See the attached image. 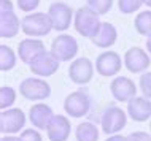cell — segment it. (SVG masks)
I'll return each instance as SVG.
<instances>
[{
    "label": "cell",
    "instance_id": "7a4b0ae2",
    "mask_svg": "<svg viewBox=\"0 0 151 141\" xmlns=\"http://www.w3.org/2000/svg\"><path fill=\"white\" fill-rule=\"evenodd\" d=\"M21 30L29 37H45L54 29H52L50 14L37 11V13H30L22 18Z\"/></svg>",
    "mask_w": 151,
    "mask_h": 141
},
{
    "label": "cell",
    "instance_id": "5bb4252c",
    "mask_svg": "<svg viewBox=\"0 0 151 141\" xmlns=\"http://www.w3.org/2000/svg\"><path fill=\"white\" fill-rule=\"evenodd\" d=\"M72 133V124L68 118L62 114H54L46 127V135L50 141H67Z\"/></svg>",
    "mask_w": 151,
    "mask_h": 141
},
{
    "label": "cell",
    "instance_id": "ffe728a7",
    "mask_svg": "<svg viewBox=\"0 0 151 141\" xmlns=\"http://www.w3.org/2000/svg\"><path fill=\"white\" fill-rule=\"evenodd\" d=\"M76 141H97L99 140V130L92 122H81L75 130Z\"/></svg>",
    "mask_w": 151,
    "mask_h": 141
},
{
    "label": "cell",
    "instance_id": "484cf974",
    "mask_svg": "<svg viewBox=\"0 0 151 141\" xmlns=\"http://www.w3.org/2000/svg\"><path fill=\"white\" fill-rule=\"evenodd\" d=\"M138 86H140V90H142V94H143V97L151 100V71L142 73Z\"/></svg>",
    "mask_w": 151,
    "mask_h": 141
},
{
    "label": "cell",
    "instance_id": "44dd1931",
    "mask_svg": "<svg viewBox=\"0 0 151 141\" xmlns=\"http://www.w3.org/2000/svg\"><path fill=\"white\" fill-rule=\"evenodd\" d=\"M134 26H135V30L143 37H151V10L142 11L135 16L134 19Z\"/></svg>",
    "mask_w": 151,
    "mask_h": 141
},
{
    "label": "cell",
    "instance_id": "4316f807",
    "mask_svg": "<svg viewBox=\"0 0 151 141\" xmlns=\"http://www.w3.org/2000/svg\"><path fill=\"white\" fill-rule=\"evenodd\" d=\"M16 3H18V8L21 11L30 14L32 11L40 5V0H16Z\"/></svg>",
    "mask_w": 151,
    "mask_h": 141
},
{
    "label": "cell",
    "instance_id": "7c38bea8",
    "mask_svg": "<svg viewBox=\"0 0 151 141\" xmlns=\"http://www.w3.org/2000/svg\"><path fill=\"white\" fill-rule=\"evenodd\" d=\"M94 68L96 67L92 65V62L88 57H78L68 67V76H70L72 83L78 84V86H84L92 79Z\"/></svg>",
    "mask_w": 151,
    "mask_h": 141
},
{
    "label": "cell",
    "instance_id": "d6a6232c",
    "mask_svg": "<svg viewBox=\"0 0 151 141\" xmlns=\"http://www.w3.org/2000/svg\"><path fill=\"white\" fill-rule=\"evenodd\" d=\"M146 51H148V54H151V37L146 38Z\"/></svg>",
    "mask_w": 151,
    "mask_h": 141
},
{
    "label": "cell",
    "instance_id": "603a6c76",
    "mask_svg": "<svg viewBox=\"0 0 151 141\" xmlns=\"http://www.w3.org/2000/svg\"><path fill=\"white\" fill-rule=\"evenodd\" d=\"M14 102H16V92L13 87L8 86L0 87V108H2V111L11 108V105H14Z\"/></svg>",
    "mask_w": 151,
    "mask_h": 141
},
{
    "label": "cell",
    "instance_id": "9c48e42d",
    "mask_svg": "<svg viewBox=\"0 0 151 141\" xmlns=\"http://www.w3.org/2000/svg\"><path fill=\"white\" fill-rule=\"evenodd\" d=\"M59 60L51 54V52L45 51L42 54H38L37 57L29 63L30 71L38 78H50L59 70Z\"/></svg>",
    "mask_w": 151,
    "mask_h": 141
},
{
    "label": "cell",
    "instance_id": "6da1fadb",
    "mask_svg": "<svg viewBox=\"0 0 151 141\" xmlns=\"http://www.w3.org/2000/svg\"><path fill=\"white\" fill-rule=\"evenodd\" d=\"M100 19L96 11H92L89 6H81L75 11V18H73V27L81 37L84 38H94L100 27Z\"/></svg>",
    "mask_w": 151,
    "mask_h": 141
},
{
    "label": "cell",
    "instance_id": "cb8c5ba5",
    "mask_svg": "<svg viewBox=\"0 0 151 141\" xmlns=\"http://www.w3.org/2000/svg\"><path fill=\"white\" fill-rule=\"evenodd\" d=\"M88 6L99 16H104L111 10L113 0H88Z\"/></svg>",
    "mask_w": 151,
    "mask_h": 141
},
{
    "label": "cell",
    "instance_id": "52a82bcc",
    "mask_svg": "<svg viewBox=\"0 0 151 141\" xmlns=\"http://www.w3.org/2000/svg\"><path fill=\"white\" fill-rule=\"evenodd\" d=\"M48 14L52 22V29L58 32H64L70 27L72 19L75 18V11L64 2H54L48 8Z\"/></svg>",
    "mask_w": 151,
    "mask_h": 141
},
{
    "label": "cell",
    "instance_id": "83f0119b",
    "mask_svg": "<svg viewBox=\"0 0 151 141\" xmlns=\"http://www.w3.org/2000/svg\"><path fill=\"white\" fill-rule=\"evenodd\" d=\"M19 138H21V141H43L40 132L38 130H34V128H27V130L21 132Z\"/></svg>",
    "mask_w": 151,
    "mask_h": 141
},
{
    "label": "cell",
    "instance_id": "f546056e",
    "mask_svg": "<svg viewBox=\"0 0 151 141\" xmlns=\"http://www.w3.org/2000/svg\"><path fill=\"white\" fill-rule=\"evenodd\" d=\"M0 11H13L11 0H0Z\"/></svg>",
    "mask_w": 151,
    "mask_h": 141
},
{
    "label": "cell",
    "instance_id": "e575fe53",
    "mask_svg": "<svg viewBox=\"0 0 151 141\" xmlns=\"http://www.w3.org/2000/svg\"><path fill=\"white\" fill-rule=\"evenodd\" d=\"M150 130H151V120H150Z\"/></svg>",
    "mask_w": 151,
    "mask_h": 141
},
{
    "label": "cell",
    "instance_id": "d4e9b609",
    "mask_svg": "<svg viewBox=\"0 0 151 141\" xmlns=\"http://www.w3.org/2000/svg\"><path fill=\"white\" fill-rule=\"evenodd\" d=\"M145 5V0H118V8L122 14H132Z\"/></svg>",
    "mask_w": 151,
    "mask_h": 141
},
{
    "label": "cell",
    "instance_id": "9a60e30c",
    "mask_svg": "<svg viewBox=\"0 0 151 141\" xmlns=\"http://www.w3.org/2000/svg\"><path fill=\"white\" fill-rule=\"evenodd\" d=\"M127 114L135 122H146L151 119V100L146 97H134L127 103Z\"/></svg>",
    "mask_w": 151,
    "mask_h": 141
},
{
    "label": "cell",
    "instance_id": "1f68e13d",
    "mask_svg": "<svg viewBox=\"0 0 151 141\" xmlns=\"http://www.w3.org/2000/svg\"><path fill=\"white\" fill-rule=\"evenodd\" d=\"M0 141H21V138H19V136H14V135H5V136H2Z\"/></svg>",
    "mask_w": 151,
    "mask_h": 141
},
{
    "label": "cell",
    "instance_id": "8992f818",
    "mask_svg": "<svg viewBox=\"0 0 151 141\" xmlns=\"http://www.w3.org/2000/svg\"><path fill=\"white\" fill-rule=\"evenodd\" d=\"M50 52L59 62H68L78 54V41L72 35L62 33L52 40Z\"/></svg>",
    "mask_w": 151,
    "mask_h": 141
},
{
    "label": "cell",
    "instance_id": "ac0fdd59",
    "mask_svg": "<svg viewBox=\"0 0 151 141\" xmlns=\"http://www.w3.org/2000/svg\"><path fill=\"white\" fill-rule=\"evenodd\" d=\"M22 21L16 16L14 11H0V37L13 38L21 30Z\"/></svg>",
    "mask_w": 151,
    "mask_h": 141
},
{
    "label": "cell",
    "instance_id": "277c9868",
    "mask_svg": "<svg viewBox=\"0 0 151 141\" xmlns=\"http://www.w3.org/2000/svg\"><path fill=\"white\" fill-rule=\"evenodd\" d=\"M19 92L27 100L42 102L51 95V86L42 78H26L19 84Z\"/></svg>",
    "mask_w": 151,
    "mask_h": 141
},
{
    "label": "cell",
    "instance_id": "5b68a950",
    "mask_svg": "<svg viewBox=\"0 0 151 141\" xmlns=\"http://www.w3.org/2000/svg\"><path fill=\"white\" fill-rule=\"evenodd\" d=\"M64 110L70 118H84L91 110V97L83 89L72 92L64 100Z\"/></svg>",
    "mask_w": 151,
    "mask_h": 141
},
{
    "label": "cell",
    "instance_id": "3957f363",
    "mask_svg": "<svg viewBox=\"0 0 151 141\" xmlns=\"http://www.w3.org/2000/svg\"><path fill=\"white\" fill-rule=\"evenodd\" d=\"M126 124H127V116L116 105H108L102 113L100 127L107 135H116L126 127Z\"/></svg>",
    "mask_w": 151,
    "mask_h": 141
},
{
    "label": "cell",
    "instance_id": "e0dca14e",
    "mask_svg": "<svg viewBox=\"0 0 151 141\" xmlns=\"http://www.w3.org/2000/svg\"><path fill=\"white\" fill-rule=\"evenodd\" d=\"M52 116H54V113H52L51 106H48L45 103H37L29 110V120L38 130H46Z\"/></svg>",
    "mask_w": 151,
    "mask_h": 141
},
{
    "label": "cell",
    "instance_id": "f1b7e54d",
    "mask_svg": "<svg viewBox=\"0 0 151 141\" xmlns=\"http://www.w3.org/2000/svg\"><path fill=\"white\" fill-rule=\"evenodd\" d=\"M126 138H127V141H151V135L146 132H132Z\"/></svg>",
    "mask_w": 151,
    "mask_h": 141
},
{
    "label": "cell",
    "instance_id": "4fadbf2b",
    "mask_svg": "<svg viewBox=\"0 0 151 141\" xmlns=\"http://www.w3.org/2000/svg\"><path fill=\"white\" fill-rule=\"evenodd\" d=\"M110 90H111V95L118 102L129 103L134 97H137L135 83L130 78H126V76H116L110 84Z\"/></svg>",
    "mask_w": 151,
    "mask_h": 141
},
{
    "label": "cell",
    "instance_id": "2e32d148",
    "mask_svg": "<svg viewBox=\"0 0 151 141\" xmlns=\"http://www.w3.org/2000/svg\"><path fill=\"white\" fill-rule=\"evenodd\" d=\"M45 51H46V48H45L43 41H40V40H37V38H26V40H22V41H19V45H18L19 59H21L24 63H27V65H29L38 54H42Z\"/></svg>",
    "mask_w": 151,
    "mask_h": 141
},
{
    "label": "cell",
    "instance_id": "ba28073f",
    "mask_svg": "<svg viewBox=\"0 0 151 141\" xmlns=\"http://www.w3.org/2000/svg\"><path fill=\"white\" fill-rule=\"evenodd\" d=\"M26 125V114L21 108H8L0 113V132L3 135H14Z\"/></svg>",
    "mask_w": 151,
    "mask_h": 141
},
{
    "label": "cell",
    "instance_id": "8fae6325",
    "mask_svg": "<svg viewBox=\"0 0 151 141\" xmlns=\"http://www.w3.org/2000/svg\"><path fill=\"white\" fill-rule=\"evenodd\" d=\"M122 68V60L119 57V54L115 51H104L102 54L97 56L96 60V70L100 76L110 78L119 73V70Z\"/></svg>",
    "mask_w": 151,
    "mask_h": 141
},
{
    "label": "cell",
    "instance_id": "7402d4cb",
    "mask_svg": "<svg viewBox=\"0 0 151 141\" xmlns=\"http://www.w3.org/2000/svg\"><path fill=\"white\" fill-rule=\"evenodd\" d=\"M16 65V52L13 48L6 45H0V70L8 71Z\"/></svg>",
    "mask_w": 151,
    "mask_h": 141
},
{
    "label": "cell",
    "instance_id": "d6986e66",
    "mask_svg": "<svg viewBox=\"0 0 151 141\" xmlns=\"http://www.w3.org/2000/svg\"><path fill=\"white\" fill-rule=\"evenodd\" d=\"M116 38H118V32L115 29V26L110 22H102L97 33L94 35L92 43L97 48H110L116 43Z\"/></svg>",
    "mask_w": 151,
    "mask_h": 141
},
{
    "label": "cell",
    "instance_id": "4dcf8cb0",
    "mask_svg": "<svg viewBox=\"0 0 151 141\" xmlns=\"http://www.w3.org/2000/svg\"><path fill=\"white\" fill-rule=\"evenodd\" d=\"M105 141H127V138H126V136H122V135H110L107 140Z\"/></svg>",
    "mask_w": 151,
    "mask_h": 141
},
{
    "label": "cell",
    "instance_id": "30bf717a",
    "mask_svg": "<svg viewBox=\"0 0 151 141\" xmlns=\"http://www.w3.org/2000/svg\"><path fill=\"white\" fill-rule=\"evenodd\" d=\"M151 60L148 51L142 49L138 46L129 48L124 54V67L130 73H145L148 70Z\"/></svg>",
    "mask_w": 151,
    "mask_h": 141
},
{
    "label": "cell",
    "instance_id": "836d02e7",
    "mask_svg": "<svg viewBox=\"0 0 151 141\" xmlns=\"http://www.w3.org/2000/svg\"><path fill=\"white\" fill-rule=\"evenodd\" d=\"M145 5L148 8H151V0H145Z\"/></svg>",
    "mask_w": 151,
    "mask_h": 141
}]
</instances>
